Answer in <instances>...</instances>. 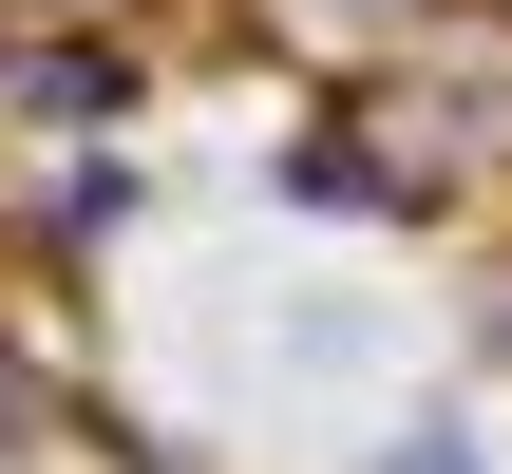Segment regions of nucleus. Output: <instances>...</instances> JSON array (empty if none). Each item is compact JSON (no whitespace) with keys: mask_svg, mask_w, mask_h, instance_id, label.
<instances>
[{"mask_svg":"<svg viewBox=\"0 0 512 474\" xmlns=\"http://www.w3.org/2000/svg\"><path fill=\"white\" fill-rule=\"evenodd\" d=\"M399 474H456V437H418V456H399Z\"/></svg>","mask_w":512,"mask_h":474,"instance_id":"obj_1","label":"nucleus"}]
</instances>
